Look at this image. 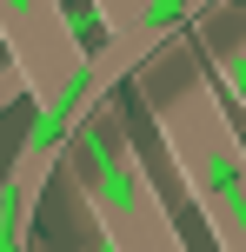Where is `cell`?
Listing matches in <instances>:
<instances>
[{
    "label": "cell",
    "mask_w": 246,
    "mask_h": 252,
    "mask_svg": "<svg viewBox=\"0 0 246 252\" xmlns=\"http://www.w3.org/2000/svg\"><path fill=\"white\" fill-rule=\"evenodd\" d=\"M153 126L220 252H246V139L226 120V100L207 66H186L180 87L153 93Z\"/></svg>",
    "instance_id": "6da1fadb"
},
{
    "label": "cell",
    "mask_w": 246,
    "mask_h": 252,
    "mask_svg": "<svg viewBox=\"0 0 246 252\" xmlns=\"http://www.w3.org/2000/svg\"><path fill=\"white\" fill-rule=\"evenodd\" d=\"M0 40H7L13 73H20V87L34 93V106L60 100V87L93 53L87 40L73 33V13L53 7V0H0Z\"/></svg>",
    "instance_id": "3957f363"
},
{
    "label": "cell",
    "mask_w": 246,
    "mask_h": 252,
    "mask_svg": "<svg viewBox=\"0 0 246 252\" xmlns=\"http://www.w3.org/2000/svg\"><path fill=\"white\" fill-rule=\"evenodd\" d=\"M207 73L220 93H233L240 113H246V47H207Z\"/></svg>",
    "instance_id": "5b68a950"
},
{
    "label": "cell",
    "mask_w": 246,
    "mask_h": 252,
    "mask_svg": "<svg viewBox=\"0 0 246 252\" xmlns=\"http://www.w3.org/2000/svg\"><path fill=\"white\" fill-rule=\"evenodd\" d=\"M0 252H34V206L0 179Z\"/></svg>",
    "instance_id": "277c9868"
},
{
    "label": "cell",
    "mask_w": 246,
    "mask_h": 252,
    "mask_svg": "<svg viewBox=\"0 0 246 252\" xmlns=\"http://www.w3.org/2000/svg\"><path fill=\"white\" fill-rule=\"evenodd\" d=\"M240 47H246V13H240Z\"/></svg>",
    "instance_id": "8992f818"
},
{
    "label": "cell",
    "mask_w": 246,
    "mask_h": 252,
    "mask_svg": "<svg viewBox=\"0 0 246 252\" xmlns=\"http://www.w3.org/2000/svg\"><path fill=\"white\" fill-rule=\"evenodd\" d=\"M67 159H73L80 213H87V226H100L106 239H113V252H186V232L173 226V213H167V199H160V186H153V173H146L133 133L120 126L113 100L73 133Z\"/></svg>",
    "instance_id": "7a4b0ae2"
}]
</instances>
